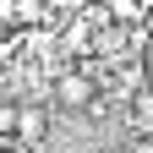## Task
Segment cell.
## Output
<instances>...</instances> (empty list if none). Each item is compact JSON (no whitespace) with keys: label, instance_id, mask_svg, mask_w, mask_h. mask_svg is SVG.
<instances>
[{"label":"cell","instance_id":"1","mask_svg":"<svg viewBox=\"0 0 153 153\" xmlns=\"http://www.w3.org/2000/svg\"><path fill=\"white\" fill-rule=\"evenodd\" d=\"M55 104L60 109H88L93 104V76L88 71H66L60 82H55Z\"/></svg>","mask_w":153,"mask_h":153},{"label":"cell","instance_id":"2","mask_svg":"<svg viewBox=\"0 0 153 153\" xmlns=\"http://www.w3.org/2000/svg\"><path fill=\"white\" fill-rule=\"evenodd\" d=\"M11 131H16L22 142H44V137H49V109L22 104V109H16V120H11Z\"/></svg>","mask_w":153,"mask_h":153},{"label":"cell","instance_id":"5","mask_svg":"<svg viewBox=\"0 0 153 153\" xmlns=\"http://www.w3.org/2000/svg\"><path fill=\"white\" fill-rule=\"evenodd\" d=\"M11 120H16V109H11L6 99H0V131H11Z\"/></svg>","mask_w":153,"mask_h":153},{"label":"cell","instance_id":"3","mask_svg":"<svg viewBox=\"0 0 153 153\" xmlns=\"http://www.w3.org/2000/svg\"><path fill=\"white\" fill-rule=\"evenodd\" d=\"M131 126H137V131H153V99H137V104H131Z\"/></svg>","mask_w":153,"mask_h":153},{"label":"cell","instance_id":"4","mask_svg":"<svg viewBox=\"0 0 153 153\" xmlns=\"http://www.w3.org/2000/svg\"><path fill=\"white\" fill-rule=\"evenodd\" d=\"M109 11H115V16H131V11H137V0H109Z\"/></svg>","mask_w":153,"mask_h":153}]
</instances>
